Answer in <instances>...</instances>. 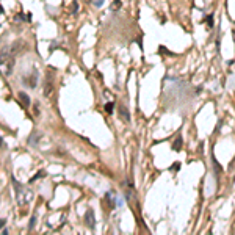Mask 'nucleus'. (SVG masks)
Returning <instances> with one entry per match:
<instances>
[{
    "mask_svg": "<svg viewBox=\"0 0 235 235\" xmlns=\"http://www.w3.org/2000/svg\"><path fill=\"white\" fill-rule=\"evenodd\" d=\"M13 69H14V55L11 53L10 47L5 45L0 50V75L8 79L13 74Z\"/></svg>",
    "mask_w": 235,
    "mask_h": 235,
    "instance_id": "nucleus-1",
    "label": "nucleus"
},
{
    "mask_svg": "<svg viewBox=\"0 0 235 235\" xmlns=\"http://www.w3.org/2000/svg\"><path fill=\"white\" fill-rule=\"evenodd\" d=\"M11 182H13V186L16 190V201H17V204L24 205V204H25V186L20 185L14 177H11Z\"/></svg>",
    "mask_w": 235,
    "mask_h": 235,
    "instance_id": "nucleus-2",
    "label": "nucleus"
},
{
    "mask_svg": "<svg viewBox=\"0 0 235 235\" xmlns=\"http://www.w3.org/2000/svg\"><path fill=\"white\" fill-rule=\"evenodd\" d=\"M85 224L88 226V229L94 230L96 229V216H94V210L92 208H88L85 212Z\"/></svg>",
    "mask_w": 235,
    "mask_h": 235,
    "instance_id": "nucleus-3",
    "label": "nucleus"
},
{
    "mask_svg": "<svg viewBox=\"0 0 235 235\" xmlns=\"http://www.w3.org/2000/svg\"><path fill=\"white\" fill-rule=\"evenodd\" d=\"M36 83H38V70L33 69V72L30 77H24V85H27L28 88H36Z\"/></svg>",
    "mask_w": 235,
    "mask_h": 235,
    "instance_id": "nucleus-4",
    "label": "nucleus"
},
{
    "mask_svg": "<svg viewBox=\"0 0 235 235\" xmlns=\"http://www.w3.org/2000/svg\"><path fill=\"white\" fill-rule=\"evenodd\" d=\"M118 114H119L121 121L130 122V113H129V110H127L126 105H119V107H118Z\"/></svg>",
    "mask_w": 235,
    "mask_h": 235,
    "instance_id": "nucleus-5",
    "label": "nucleus"
},
{
    "mask_svg": "<svg viewBox=\"0 0 235 235\" xmlns=\"http://www.w3.org/2000/svg\"><path fill=\"white\" fill-rule=\"evenodd\" d=\"M41 138H42V133H41L39 130H33V132H32V135L28 136V144H30V146H33V147H35V146H38V143H39V139H41Z\"/></svg>",
    "mask_w": 235,
    "mask_h": 235,
    "instance_id": "nucleus-6",
    "label": "nucleus"
},
{
    "mask_svg": "<svg viewBox=\"0 0 235 235\" xmlns=\"http://www.w3.org/2000/svg\"><path fill=\"white\" fill-rule=\"evenodd\" d=\"M52 91H53V83H52V80H45V83H44V96H45V97H50Z\"/></svg>",
    "mask_w": 235,
    "mask_h": 235,
    "instance_id": "nucleus-7",
    "label": "nucleus"
},
{
    "mask_svg": "<svg viewBox=\"0 0 235 235\" xmlns=\"http://www.w3.org/2000/svg\"><path fill=\"white\" fill-rule=\"evenodd\" d=\"M22 44H24V41H22V39H17V41H14V42L11 44L10 50H11V53H13V55H16V53L22 49Z\"/></svg>",
    "mask_w": 235,
    "mask_h": 235,
    "instance_id": "nucleus-8",
    "label": "nucleus"
},
{
    "mask_svg": "<svg viewBox=\"0 0 235 235\" xmlns=\"http://www.w3.org/2000/svg\"><path fill=\"white\" fill-rule=\"evenodd\" d=\"M182 144H183V141H182V135H177V138L174 139V143H173L171 149H173V151H176V152H179V151L182 149Z\"/></svg>",
    "mask_w": 235,
    "mask_h": 235,
    "instance_id": "nucleus-9",
    "label": "nucleus"
},
{
    "mask_svg": "<svg viewBox=\"0 0 235 235\" xmlns=\"http://www.w3.org/2000/svg\"><path fill=\"white\" fill-rule=\"evenodd\" d=\"M19 99L22 100V104L24 105H25V107H30V104H32V100H30V96H28V94L27 92H19Z\"/></svg>",
    "mask_w": 235,
    "mask_h": 235,
    "instance_id": "nucleus-10",
    "label": "nucleus"
},
{
    "mask_svg": "<svg viewBox=\"0 0 235 235\" xmlns=\"http://www.w3.org/2000/svg\"><path fill=\"white\" fill-rule=\"evenodd\" d=\"M44 176H45V171H42V169H41L39 173H36V174H35V176H33V177L28 180V183H33L35 180H38V179H41V177H44Z\"/></svg>",
    "mask_w": 235,
    "mask_h": 235,
    "instance_id": "nucleus-11",
    "label": "nucleus"
},
{
    "mask_svg": "<svg viewBox=\"0 0 235 235\" xmlns=\"http://www.w3.org/2000/svg\"><path fill=\"white\" fill-rule=\"evenodd\" d=\"M121 6H122V2H121V0H114V2L111 3V6H110V8H111V11H118Z\"/></svg>",
    "mask_w": 235,
    "mask_h": 235,
    "instance_id": "nucleus-12",
    "label": "nucleus"
},
{
    "mask_svg": "<svg viewBox=\"0 0 235 235\" xmlns=\"http://www.w3.org/2000/svg\"><path fill=\"white\" fill-rule=\"evenodd\" d=\"M105 111H107L108 114H113V111H114V104H113V102H107V104H105Z\"/></svg>",
    "mask_w": 235,
    "mask_h": 235,
    "instance_id": "nucleus-13",
    "label": "nucleus"
},
{
    "mask_svg": "<svg viewBox=\"0 0 235 235\" xmlns=\"http://www.w3.org/2000/svg\"><path fill=\"white\" fill-rule=\"evenodd\" d=\"M35 224H36V215L32 216V220H30V223H28V230H33V229H35Z\"/></svg>",
    "mask_w": 235,
    "mask_h": 235,
    "instance_id": "nucleus-14",
    "label": "nucleus"
},
{
    "mask_svg": "<svg viewBox=\"0 0 235 235\" xmlns=\"http://www.w3.org/2000/svg\"><path fill=\"white\" fill-rule=\"evenodd\" d=\"M77 11H79V5H77V0H75V2L69 6V13H77Z\"/></svg>",
    "mask_w": 235,
    "mask_h": 235,
    "instance_id": "nucleus-15",
    "label": "nucleus"
},
{
    "mask_svg": "<svg viewBox=\"0 0 235 235\" xmlns=\"http://www.w3.org/2000/svg\"><path fill=\"white\" fill-rule=\"evenodd\" d=\"M58 47H60V45H58L55 41H52V42H50V45H49V53H52L55 49H58Z\"/></svg>",
    "mask_w": 235,
    "mask_h": 235,
    "instance_id": "nucleus-16",
    "label": "nucleus"
},
{
    "mask_svg": "<svg viewBox=\"0 0 235 235\" xmlns=\"http://www.w3.org/2000/svg\"><path fill=\"white\" fill-rule=\"evenodd\" d=\"M14 20H16V22H22V20H25V14H22V13L16 14V16H14Z\"/></svg>",
    "mask_w": 235,
    "mask_h": 235,
    "instance_id": "nucleus-17",
    "label": "nucleus"
},
{
    "mask_svg": "<svg viewBox=\"0 0 235 235\" xmlns=\"http://www.w3.org/2000/svg\"><path fill=\"white\" fill-rule=\"evenodd\" d=\"M158 53H166V55H173V52H169L168 49H164L163 45H160V47H158Z\"/></svg>",
    "mask_w": 235,
    "mask_h": 235,
    "instance_id": "nucleus-18",
    "label": "nucleus"
},
{
    "mask_svg": "<svg viewBox=\"0 0 235 235\" xmlns=\"http://www.w3.org/2000/svg\"><path fill=\"white\" fill-rule=\"evenodd\" d=\"M205 20H207V25H208L210 28L213 27V22H212V20H213V16H207V19H205Z\"/></svg>",
    "mask_w": 235,
    "mask_h": 235,
    "instance_id": "nucleus-19",
    "label": "nucleus"
},
{
    "mask_svg": "<svg viewBox=\"0 0 235 235\" xmlns=\"http://www.w3.org/2000/svg\"><path fill=\"white\" fill-rule=\"evenodd\" d=\"M91 2L94 3V6H97V8H99V6H102V3L105 2V0H91Z\"/></svg>",
    "mask_w": 235,
    "mask_h": 235,
    "instance_id": "nucleus-20",
    "label": "nucleus"
},
{
    "mask_svg": "<svg viewBox=\"0 0 235 235\" xmlns=\"http://www.w3.org/2000/svg\"><path fill=\"white\" fill-rule=\"evenodd\" d=\"M169 169H171V171H179V169H180V163H174Z\"/></svg>",
    "mask_w": 235,
    "mask_h": 235,
    "instance_id": "nucleus-21",
    "label": "nucleus"
},
{
    "mask_svg": "<svg viewBox=\"0 0 235 235\" xmlns=\"http://www.w3.org/2000/svg\"><path fill=\"white\" fill-rule=\"evenodd\" d=\"M0 147H2V149H6V143L3 141V138H2V136H0Z\"/></svg>",
    "mask_w": 235,
    "mask_h": 235,
    "instance_id": "nucleus-22",
    "label": "nucleus"
},
{
    "mask_svg": "<svg viewBox=\"0 0 235 235\" xmlns=\"http://www.w3.org/2000/svg\"><path fill=\"white\" fill-rule=\"evenodd\" d=\"M6 226V220L5 218H2V220H0V229H3Z\"/></svg>",
    "mask_w": 235,
    "mask_h": 235,
    "instance_id": "nucleus-23",
    "label": "nucleus"
},
{
    "mask_svg": "<svg viewBox=\"0 0 235 235\" xmlns=\"http://www.w3.org/2000/svg\"><path fill=\"white\" fill-rule=\"evenodd\" d=\"M25 19H27L25 22H28V24H30V22H32V13H27V16H25Z\"/></svg>",
    "mask_w": 235,
    "mask_h": 235,
    "instance_id": "nucleus-24",
    "label": "nucleus"
},
{
    "mask_svg": "<svg viewBox=\"0 0 235 235\" xmlns=\"http://www.w3.org/2000/svg\"><path fill=\"white\" fill-rule=\"evenodd\" d=\"M0 14H5V10H3V6L0 5Z\"/></svg>",
    "mask_w": 235,
    "mask_h": 235,
    "instance_id": "nucleus-25",
    "label": "nucleus"
},
{
    "mask_svg": "<svg viewBox=\"0 0 235 235\" xmlns=\"http://www.w3.org/2000/svg\"><path fill=\"white\" fill-rule=\"evenodd\" d=\"M2 233H3V235H8V229H5V227H3V230H2Z\"/></svg>",
    "mask_w": 235,
    "mask_h": 235,
    "instance_id": "nucleus-26",
    "label": "nucleus"
}]
</instances>
